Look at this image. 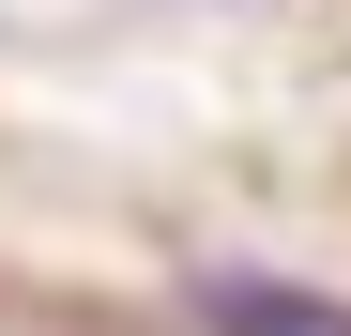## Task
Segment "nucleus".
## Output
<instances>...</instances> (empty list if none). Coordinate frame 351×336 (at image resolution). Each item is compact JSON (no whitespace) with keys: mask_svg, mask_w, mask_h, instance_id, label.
Listing matches in <instances>:
<instances>
[{"mask_svg":"<svg viewBox=\"0 0 351 336\" xmlns=\"http://www.w3.org/2000/svg\"><path fill=\"white\" fill-rule=\"evenodd\" d=\"M214 321H229V336H351L336 306H290L275 275H214Z\"/></svg>","mask_w":351,"mask_h":336,"instance_id":"obj_1","label":"nucleus"}]
</instances>
